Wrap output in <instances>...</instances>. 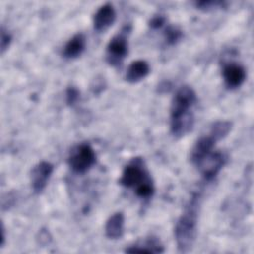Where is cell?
I'll return each mask as SVG.
<instances>
[{"label": "cell", "mask_w": 254, "mask_h": 254, "mask_svg": "<svg viewBox=\"0 0 254 254\" xmlns=\"http://www.w3.org/2000/svg\"><path fill=\"white\" fill-rule=\"evenodd\" d=\"M199 194H193L175 225V239L180 252H189L195 241L197 233V217Z\"/></svg>", "instance_id": "1"}, {"label": "cell", "mask_w": 254, "mask_h": 254, "mask_svg": "<svg viewBox=\"0 0 254 254\" xmlns=\"http://www.w3.org/2000/svg\"><path fill=\"white\" fill-rule=\"evenodd\" d=\"M152 178L141 158L133 159L123 169L119 184L128 189L136 190L146 182L151 181Z\"/></svg>", "instance_id": "2"}, {"label": "cell", "mask_w": 254, "mask_h": 254, "mask_svg": "<svg viewBox=\"0 0 254 254\" xmlns=\"http://www.w3.org/2000/svg\"><path fill=\"white\" fill-rule=\"evenodd\" d=\"M131 26H125L113 36L106 47V62L112 66H119L128 54V37Z\"/></svg>", "instance_id": "3"}, {"label": "cell", "mask_w": 254, "mask_h": 254, "mask_svg": "<svg viewBox=\"0 0 254 254\" xmlns=\"http://www.w3.org/2000/svg\"><path fill=\"white\" fill-rule=\"evenodd\" d=\"M96 162V154L93 148L83 143L76 146L67 159L69 168L76 174H84L89 171Z\"/></svg>", "instance_id": "4"}, {"label": "cell", "mask_w": 254, "mask_h": 254, "mask_svg": "<svg viewBox=\"0 0 254 254\" xmlns=\"http://www.w3.org/2000/svg\"><path fill=\"white\" fill-rule=\"evenodd\" d=\"M196 102V93L190 85H182L173 96L171 103V116L185 113L191 110Z\"/></svg>", "instance_id": "5"}, {"label": "cell", "mask_w": 254, "mask_h": 254, "mask_svg": "<svg viewBox=\"0 0 254 254\" xmlns=\"http://www.w3.org/2000/svg\"><path fill=\"white\" fill-rule=\"evenodd\" d=\"M225 164V158L222 153L211 151L196 164H194L205 181L213 180Z\"/></svg>", "instance_id": "6"}, {"label": "cell", "mask_w": 254, "mask_h": 254, "mask_svg": "<svg viewBox=\"0 0 254 254\" xmlns=\"http://www.w3.org/2000/svg\"><path fill=\"white\" fill-rule=\"evenodd\" d=\"M53 172V164L47 161H42L33 168L31 173V186L36 194H40L46 189Z\"/></svg>", "instance_id": "7"}, {"label": "cell", "mask_w": 254, "mask_h": 254, "mask_svg": "<svg viewBox=\"0 0 254 254\" xmlns=\"http://www.w3.org/2000/svg\"><path fill=\"white\" fill-rule=\"evenodd\" d=\"M222 77L227 88L235 89L241 86L245 81L246 70L237 63H228L223 65Z\"/></svg>", "instance_id": "8"}, {"label": "cell", "mask_w": 254, "mask_h": 254, "mask_svg": "<svg viewBox=\"0 0 254 254\" xmlns=\"http://www.w3.org/2000/svg\"><path fill=\"white\" fill-rule=\"evenodd\" d=\"M194 125V116L190 111L171 116L170 130L174 137L182 138L189 134Z\"/></svg>", "instance_id": "9"}, {"label": "cell", "mask_w": 254, "mask_h": 254, "mask_svg": "<svg viewBox=\"0 0 254 254\" xmlns=\"http://www.w3.org/2000/svg\"><path fill=\"white\" fill-rule=\"evenodd\" d=\"M116 19V12L111 3H105L100 6L93 16V28L101 32L109 28Z\"/></svg>", "instance_id": "10"}, {"label": "cell", "mask_w": 254, "mask_h": 254, "mask_svg": "<svg viewBox=\"0 0 254 254\" xmlns=\"http://www.w3.org/2000/svg\"><path fill=\"white\" fill-rule=\"evenodd\" d=\"M216 143L217 142L209 134L205 136H201L199 139H197V141L195 142V144L193 145L190 151L191 163L193 165L196 164L201 158H203L205 155L210 153L213 150Z\"/></svg>", "instance_id": "11"}, {"label": "cell", "mask_w": 254, "mask_h": 254, "mask_svg": "<svg viewBox=\"0 0 254 254\" xmlns=\"http://www.w3.org/2000/svg\"><path fill=\"white\" fill-rule=\"evenodd\" d=\"M124 224L125 217L123 212L117 211L113 213L105 223V235L109 239H119L123 236L124 233Z\"/></svg>", "instance_id": "12"}, {"label": "cell", "mask_w": 254, "mask_h": 254, "mask_svg": "<svg viewBox=\"0 0 254 254\" xmlns=\"http://www.w3.org/2000/svg\"><path fill=\"white\" fill-rule=\"evenodd\" d=\"M86 38L82 33H77L71 37L65 44L63 56L65 59H76L78 58L85 50Z\"/></svg>", "instance_id": "13"}, {"label": "cell", "mask_w": 254, "mask_h": 254, "mask_svg": "<svg viewBox=\"0 0 254 254\" xmlns=\"http://www.w3.org/2000/svg\"><path fill=\"white\" fill-rule=\"evenodd\" d=\"M150 72V65L146 61L137 60L130 64L127 68L125 79L130 83H137L144 79Z\"/></svg>", "instance_id": "14"}, {"label": "cell", "mask_w": 254, "mask_h": 254, "mask_svg": "<svg viewBox=\"0 0 254 254\" xmlns=\"http://www.w3.org/2000/svg\"><path fill=\"white\" fill-rule=\"evenodd\" d=\"M127 253H162L164 252L163 245L156 237H150L143 241V243H137L129 246L125 249Z\"/></svg>", "instance_id": "15"}, {"label": "cell", "mask_w": 254, "mask_h": 254, "mask_svg": "<svg viewBox=\"0 0 254 254\" xmlns=\"http://www.w3.org/2000/svg\"><path fill=\"white\" fill-rule=\"evenodd\" d=\"M231 128L232 123L230 121H216L211 125L208 134L216 142H218L228 135V133L231 131Z\"/></svg>", "instance_id": "16"}, {"label": "cell", "mask_w": 254, "mask_h": 254, "mask_svg": "<svg viewBox=\"0 0 254 254\" xmlns=\"http://www.w3.org/2000/svg\"><path fill=\"white\" fill-rule=\"evenodd\" d=\"M183 37V32L174 26H168L164 32V38L168 45L177 44Z\"/></svg>", "instance_id": "17"}, {"label": "cell", "mask_w": 254, "mask_h": 254, "mask_svg": "<svg viewBox=\"0 0 254 254\" xmlns=\"http://www.w3.org/2000/svg\"><path fill=\"white\" fill-rule=\"evenodd\" d=\"M195 7L202 11H209L213 9L221 8L225 5V2L223 1H217V0H202V1H196L194 3Z\"/></svg>", "instance_id": "18"}, {"label": "cell", "mask_w": 254, "mask_h": 254, "mask_svg": "<svg viewBox=\"0 0 254 254\" xmlns=\"http://www.w3.org/2000/svg\"><path fill=\"white\" fill-rule=\"evenodd\" d=\"M79 95H80L79 90L76 87L69 86L65 92V101H66L67 105H69V106L75 105L79 99Z\"/></svg>", "instance_id": "19"}, {"label": "cell", "mask_w": 254, "mask_h": 254, "mask_svg": "<svg viewBox=\"0 0 254 254\" xmlns=\"http://www.w3.org/2000/svg\"><path fill=\"white\" fill-rule=\"evenodd\" d=\"M11 42H12L11 34L4 27H2L1 28V38H0V50H1L2 55L8 50Z\"/></svg>", "instance_id": "20"}, {"label": "cell", "mask_w": 254, "mask_h": 254, "mask_svg": "<svg viewBox=\"0 0 254 254\" xmlns=\"http://www.w3.org/2000/svg\"><path fill=\"white\" fill-rule=\"evenodd\" d=\"M166 22V18L162 15H157V16H154L150 22H149V26L152 28V29H159L161 28Z\"/></svg>", "instance_id": "21"}, {"label": "cell", "mask_w": 254, "mask_h": 254, "mask_svg": "<svg viewBox=\"0 0 254 254\" xmlns=\"http://www.w3.org/2000/svg\"><path fill=\"white\" fill-rule=\"evenodd\" d=\"M4 242H5V229H4V226L2 225V241H1V247H3Z\"/></svg>", "instance_id": "22"}]
</instances>
